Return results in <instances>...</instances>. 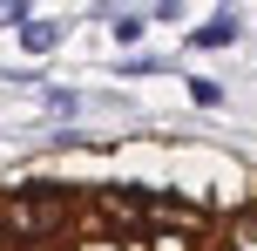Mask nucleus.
Returning a JSON list of instances; mask_svg holds the SVG:
<instances>
[{
    "label": "nucleus",
    "mask_w": 257,
    "mask_h": 251,
    "mask_svg": "<svg viewBox=\"0 0 257 251\" xmlns=\"http://www.w3.org/2000/svg\"><path fill=\"white\" fill-rule=\"evenodd\" d=\"M48 109H54V116H75V109H81V95H68V89H48Z\"/></svg>",
    "instance_id": "6e6552de"
},
{
    "label": "nucleus",
    "mask_w": 257,
    "mask_h": 251,
    "mask_svg": "<svg viewBox=\"0 0 257 251\" xmlns=\"http://www.w3.org/2000/svg\"><path fill=\"white\" fill-rule=\"evenodd\" d=\"M142 34V14H115V41H136Z\"/></svg>",
    "instance_id": "9d476101"
},
{
    "label": "nucleus",
    "mask_w": 257,
    "mask_h": 251,
    "mask_svg": "<svg viewBox=\"0 0 257 251\" xmlns=\"http://www.w3.org/2000/svg\"><path fill=\"white\" fill-rule=\"evenodd\" d=\"M68 217H75V190L61 184H21L0 197V238L21 251H48L54 238H68Z\"/></svg>",
    "instance_id": "f257e3e1"
},
{
    "label": "nucleus",
    "mask_w": 257,
    "mask_h": 251,
    "mask_svg": "<svg viewBox=\"0 0 257 251\" xmlns=\"http://www.w3.org/2000/svg\"><path fill=\"white\" fill-rule=\"evenodd\" d=\"M223 238H230V251H257V211H237Z\"/></svg>",
    "instance_id": "20e7f679"
},
{
    "label": "nucleus",
    "mask_w": 257,
    "mask_h": 251,
    "mask_svg": "<svg viewBox=\"0 0 257 251\" xmlns=\"http://www.w3.org/2000/svg\"><path fill=\"white\" fill-rule=\"evenodd\" d=\"M223 41H237V21H210V27H196V48H223Z\"/></svg>",
    "instance_id": "39448f33"
},
{
    "label": "nucleus",
    "mask_w": 257,
    "mask_h": 251,
    "mask_svg": "<svg viewBox=\"0 0 257 251\" xmlns=\"http://www.w3.org/2000/svg\"><path fill=\"white\" fill-rule=\"evenodd\" d=\"M27 14H34V7H21V0H0V27H27Z\"/></svg>",
    "instance_id": "0eeeda50"
},
{
    "label": "nucleus",
    "mask_w": 257,
    "mask_h": 251,
    "mask_svg": "<svg viewBox=\"0 0 257 251\" xmlns=\"http://www.w3.org/2000/svg\"><path fill=\"white\" fill-rule=\"evenodd\" d=\"M0 251H7V238H0Z\"/></svg>",
    "instance_id": "9b49d317"
},
{
    "label": "nucleus",
    "mask_w": 257,
    "mask_h": 251,
    "mask_svg": "<svg viewBox=\"0 0 257 251\" xmlns=\"http://www.w3.org/2000/svg\"><path fill=\"white\" fill-rule=\"evenodd\" d=\"M54 34H61L54 21H27V27H21V41H27L34 54H41V48H54Z\"/></svg>",
    "instance_id": "423d86ee"
},
{
    "label": "nucleus",
    "mask_w": 257,
    "mask_h": 251,
    "mask_svg": "<svg viewBox=\"0 0 257 251\" xmlns=\"http://www.w3.org/2000/svg\"><path fill=\"white\" fill-rule=\"evenodd\" d=\"M95 217H102V231H115V238H142V231H149V190H128V184L95 190Z\"/></svg>",
    "instance_id": "f03ea898"
},
{
    "label": "nucleus",
    "mask_w": 257,
    "mask_h": 251,
    "mask_svg": "<svg viewBox=\"0 0 257 251\" xmlns=\"http://www.w3.org/2000/svg\"><path fill=\"white\" fill-rule=\"evenodd\" d=\"M156 68H163L156 54H128V61H122V75H156Z\"/></svg>",
    "instance_id": "1a4fd4ad"
},
{
    "label": "nucleus",
    "mask_w": 257,
    "mask_h": 251,
    "mask_svg": "<svg viewBox=\"0 0 257 251\" xmlns=\"http://www.w3.org/2000/svg\"><path fill=\"white\" fill-rule=\"evenodd\" d=\"M149 231H203V211L183 197H149Z\"/></svg>",
    "instance_id": "7ed1b4c3"
}]
</instances>
